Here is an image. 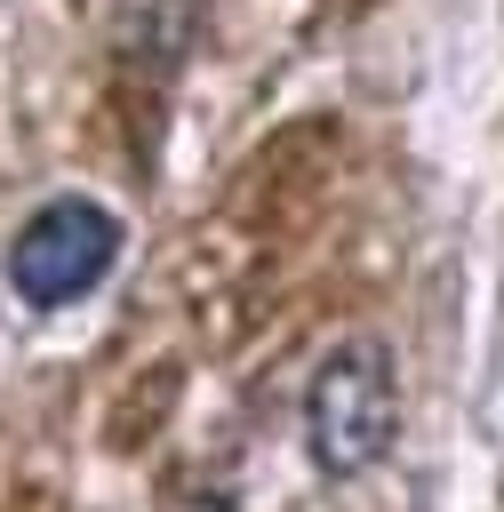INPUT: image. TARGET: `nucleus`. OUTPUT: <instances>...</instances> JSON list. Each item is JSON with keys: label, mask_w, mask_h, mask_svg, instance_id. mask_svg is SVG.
Returning <instances> with one entry per match:
<instances>
[{"label": "nucleus", "mask_w": 504, "mask_h": 512, "mask_svg": "<svg viewBox=\"0 0 504 512\" xmlns=\"http://www.w3.org/2000/svg\"><path fill=\"white\" fill-rule=\"evenodd\" d=\"M120 264V216L96 200H48L24 216V232L8 240V288L32 312H64L88 288H104V272Z\"/></svg>", "instance_id": "obj_2"}, {"label": "nucleus", "mask_w": 504, "mask_h": 512, "mask_svg": "<svg viewBox=\"0 0 504 512\" xmlns=\"http://www.w3.org/2000/svg\"><path fill=\"white\" fill-rule=\"evenodd\" d=\"M400 432V376H392V352L376 336H344L320 368H312V392H304V448L328 480H352L368 472Z\"/></svg>", "instance_id": "obj_1"}]
</instances>
